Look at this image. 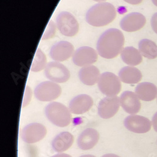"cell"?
I'll return each mask as SVG.
<instances>
[{
    "label": "cell",
    "mask_w": 157,
    "mask_h": 157,
    "mask_svg": "<svg viewBox=\"0 0 157 157\" xmlns=\"http://www.w3.org/2000/svg\"><path fill=\"white\" fill-rule=\"evenodd\" d=\"M32 96V92L30 87L29 86H27L25 88V94H24V98H23V107H25L29 104Z\"/></svg>",
    "instance_id": "obj_25"
},
{
    "label": "cell",
    "mask_w": 157,
    "mask_h": 157,
    "mask_svg": "<svg viewBox=\"0 0 157 157\" xmlns=\"http://www.w3.org/2000/svg\"><path fill=\"white\" fill-rule=\"evenodd\" d=\"M100 71L94 65H87L82 67L78 72L80 81L86 86L96 84L100 77Z\"/></svg>",
    "instance_id": "obj_17"
},
{
    "label": "cell",
    "mask_w": 157,
    "mask_h": 157,
    "mask_svg": "<svg viewBox=\"0 0 157 157\" xmlns=\"http://www.w3.org/2000/svg\"><path fill=\"white\" fill-rule=\"evenodd\" d=\"M47 135V129L44 125L33 123L26 126L21 132L22 140L29 144H33L43 140Z\"/></svg>",
    "instance_id": "obj_8"
},
{
    "label": "cell",
    "mask_w": 157,
    "mask_h": 157,
    "mask_svg": "<svg viewBox=\"0 0 157 157\" xmlns=\"http://www.w3.org/2000/svg\"><path fill=\"white\" fill-rule=\"evenodd\" d=\"M118 77L121 81L125 84H134L141 81L142 74L138 69L135 67L126 66L121 69Z\"/></svg>",
    "instance_id": "obj_20"
},
{
    "label": "cell",
    "mask_w": 157,
    "mask_h": 157,
    "mask_svg": "<svg viewBox=\"0 0 157 157\" xmlns=\"http://www.w3.org/2000/svg\"><path fill=\"white\" fill-rule=\"evenodd\" d=\"M151 25L153 32L157 34V13L153 15L151 19Z\"/></svg>",
    "instance_id": "obj_26"
},
{
    "label": "cell",
    "mask_w": 157,
    "mask_h": 157,
    "mask_svg": "<svg viewBox=\"0 0 157 157\" xmlns=\"http://www.w3.org/2000/svg\"><path fill=\"white\" fill-rule=\"evenodd\" d=\"M56 26L63 35L69 37L75 36L79 29L77 20L68 11H62L57 15Z\"/></svg>",
    "instance_id": "obj_6"
},
{
    "label": "cell",
    "mask_w": 157,
    "mask_h": 157,
    "mask_svg": "<svg viewBox=\"0 0 157 157\" xmlns=\"http://www.w3.org/2000/svg\"><path fill=\"white\" fill-rule=\"evenodd\" d=\"M120 100L122 108L128 114H136L141 109L140 98L132 91H124L121 94Z\"/></svg>",
    "instance_id": "obj_14"
},
{
    "label": "cell",
    "mask_w": 157,
    "mask_h": 157,
    "mask_svg": "<svg viewBox=\"0 0 157 157\" xmlns=\"http://www.w3.org/2000/svg\"><path fill=\"white\" fill-rule=\"evenodd\" d=\"M101 157H120V156L117 155L116 154H113V153H108V154H105L103 156H102Z\"/></svg>",
    "instance_id": "obj_30"
},
{
    "label": "cell",
    "mask_w": 157,
    "mask_h": 157,
    "mask_svg": "<svg viewBox=\"0 0 157 157\" xmlns=\"http://www.w3.org/2000/svg\"><path fill=\"white\" fill-rule=\"evenodd\" d=\"M93 1L96 2H98V3H103V2H106V0H93Z\"/></svg>",
    "instance_id": "obj_32"
},
{
    "label": "cell",
    "mask_w": 157,
    "mask_h": 157,
    "mask_svg": "<svg viewBox=\"0 0 157 157\" xmlns=\"http://www.w3.org/2000/svg\"><path fill=\"white\" fill-rule=\"evenodd\" d=\"M45 75L50 81L57 84L66 82L71 77L69 69L62 63L56 61L47 63Z\"/></svg>",
    "instance_id": "obj_7"
},
{
    "label": "cell",
    "mask_w": 157,
    "mask_h": 157,
    "mask_svg": "<svg viewBox=\"0 0 157 157\" xmlns=\"http://www.w3.org/2000/svg\"><path fill=\"white\" fill-rule=\"evenodd\" d=\"M93 105V99L90 96L79 94L71 101L69 109L74 114H82L89 111Z\"/></svg>",
    "instance_id": "obj_16"
},
{
    "label": "cell",
    "mask_w": 157,
    "mask_h": 157,
    "mask_svg": "<svg viewBox=\"0 0 157 157\" xmlns=\"http://www.w3.org/2000/svg\"><path fill=\"white\" fill-rule=\"evenodd\" d=\"M151 2L156 6H157V0H151Z\"/></svg>",
    "instance_id": "obj_33"
},
{
    "label": "cell",
    "mask_w": 157,
    "mask_h": 157,
    "mask_svg": "<svg viewBox=\"0 0 157 157\" xmlns=\"http://www.w3.org/2000/svg\"><path fill=\"white\" fill-rule=\"evenodd\" d=\"M98 86L101 92L106 96H114L121 90V81L116 74L106 72L101 74Z\"/></svg>",
    "instance_id": "obj_4"
},
{
    "label": "cell",
    "mask_w": 157,
    "mask_h": 157,
    "mask_svg": "<svg viewBox=\"0 0 157 157\" xmlns=\"http://www.w3.org/2000/svg\"><path fill=\"white\" fill-rule=\"evenodd\" d=\"M146 21L145 17L140 13H131L121 19L120 27L125 32H134L141 29Z\"/></svg>",
    "instance_id": "obj_12"
},
{
    "label": "cell",
    "mask_w": 157,
    "mask_h": 157,
    "mask_svg": "<svg viewBox=\"0 0 157 157\" xmlns=\"http://www.w3.org/2000/svg\"><path fill=\"white\" fill-rule=\"evenodd\" d=\"M152 124L156 132H157V112L153 115L152 117Z\"/></svg>",
    "instance_id": "obj_27"
},
{
    "label": "cell",
    "mask_w": 157,
    "mask_h": 157,
    "mask_svg": "<svg viewBox=\"0 0 157 157\" xmlns=\"http://www.w3.org/2000/svg\"><path fill=\"white\" fill-rule=\"evenodd\" d=\"M62 93L60 85L52 81H44L35 89V98L40 101L50 102L57 99Z\"/></svg>",
    "instance_id": "obj_5"
},
{
    "label": "cell",
    "mask_w": 157,
    "mask_h": 157,
    "mask_svg": "<svg viewBox=\"0 0 157 157\" xmlns=\"http://www.w3.org/2000/svg\"><path fill=\"white\" fill-rule=\"evenodd\" d=\"M79 157H96V156L94 155H84Z\"/></svg>",
    "instance_id": "obj_31"
},
{
    "label": "cell",
    "mask_w": 157,
    "mask_h": 157,
    "mask_svg": "<svg viewBox=\"0 0 157 157\" xmlns=\"http://www.w3.org/2000/svg\"><path fill=\"white\" fill-rule=\"evenodd\" d=\"M56 27L57 26L55 23L52 20H50L48 23L45 32L42 35V40H47V39H50L54 37L56 32Z\"/></svg>",
    "instance_id": "obj_24"
},
{
    "label": "cell",
    "mask_w": 157,
    "mask_h": 157,
    "mask_svg": "<svg viewBox=\"0 0 157 157\" xmlns=\"http://www.w3.org/2000/svg\"><path fill=\"white\" fill-rule=\"evenodd\" d=\"M51 157H72V156L66 153H58V154L55 155Z\"/></svg>",
    "instance_id": "obj_29"
},
{
    "label": "cell",
    "mask_w": 157,
    "mask_h": 157,
    "mask_svg": "<svg viewBox=\"0 0 157 157\" xmlns=\"http://www.w3.org/2000/svg\"><path fill=\"white\" fill-rule=\"evenodd\" d=\"M124 44L123 33L117 29H110L102 33L98 39L96 45L97 52L102 58L114 59L121 54Z\"/></svg>",
    "instance_id": "obj_1"
},
{
    "label": "cell",
    "mask_w": 157,
    "mask_h": 157,
    "mask_svg": "<svg viewBox=\"0 0 157 157\" xmlns=\"http://www.w3.org/2000/svg\"><path fill=\"white\" fill-rule=\"evenodd\" d=\"M73 135L67 132H63L57 135L52 141V147L54 150L62 153L69 149L74 143Z\"/></svg>",
    "instance_id": "obj_18"
},
{
    "label": "cell",
    "mask_w": 157,
    "mask_h": 157,
    "mask_svg": "<svg viewBox=\"0 0 157 157\" xmlns=\"http://www.w3.org/2000/svg\"><path fill=\"white\" fill-rule=\"evenodd\" d=\"M98 60L97 52L87 46L77 48L72 57L73 63L78 67H85L94 63Z\"/></svg>",
    "instance_id": "obj_9"
},
{
    "label": "cell",
    "mask_w": 157,
    "mask_h": 157,
    "mask_svg": "<svg viewBox=\"0 0 157 157\" xmlns=\"http://www.w3.org/2000/svg\"><path fill=\"white\" fill-rule=\"evenodd\" d=\"M99 140V133L94 128L84 129L77 138V145L82 150H88L94 148Z\"/></svg>",
    "instance_id": "obj_15"
},
{
    "label": "cell",
    "mask_w": 157,
    "mask_h": 157,
    "mask_svg": "<svg viewBox=\"0 0 157 157\" xmlns=\"http://www.w3.org/2000/svg\"><path fill=\"white\" fill-rule=\"evenodd\" d=\"M120 100L117 96H107L99 102L98 114L103 119H109L113 117L120 108Z\"/></svg>",
    "instance_id": "obj_11"
},
{
    "label": "cell",
    "mask_w": 157,
    "mask_h": 157,
    "mask_svg": "<svg viewBox=\"0 0 157 157\" xmlns=\"http://www.w3.org/2000/svg\"><path fill=\"white\" fill-rule=\"evenodd\" d=\"M74 45L67 41H60L52 45L50 56L56 62H63L72 57L74 53Z\"/></svg>",
    "instance_id": "obj_13"
},
{
    "label": "cell",
    "mask_w": 157,
    "mask_h": 157,
    "mask_svg": "<svg viewBox=\"0 0 157 157\" xmlns=\"http://www.w3.org/2000/svg\"><path fill=\"white\" fill-rule=\"evenodd\" d=\"M45 113L47 119L58 127L67 126L71 122L72 116L69 109L60 102L49 103L45 108Z\"/></svg>",
    "instance_id": "obj_3"
},
{
    "label": "cell",
    "mask_w": 157,
    "mask_h": 157,
    "mask_svg": "<svg viewBox=\"0 0 157 157\" xmlns=\"http://www.w3.org/2000/svg\"><path fill=\"white\" fill-rule=\"evenodd\" d=\"M116 17V10L111 3H98L90 8L86 13L87 23L96 27H101L111 23Z\"/></svg>",
    "instance_id": "obj_2"
},
{
    "label": "cell",
    "mask_w": 157,
    "mask_h": 157,
    "mask_svg": "<svg viewBox=\"0 0 157 157\" xmlns=\"http://www.w3.org/2000/svg\"><path fill=\"white\" fill-rule=\"evenodd\" d=\"M135 93L140 99L151 101L157 97V87L150 82H141L135 88Z\"/></svg>",
    "instance_id": "obj_19"
},
{
    "label": "cell",
    "mask_w": 157,
    "mask_h": 157,
    "mask_svg": "<svg viewBox=\"0 0 157 157\" xmlns=\"http://www.w3.org/2000/svg\"><path fill=\"white\" fill-rule=\"evenodd\" d=\"M138 48L143 57L148 59H154L157 57V45L152 40L143 39L139 42Z\"/></svg>",
    "instance_id": "obj_22"
},
{
    "label": "cell",
    "mask_w": 157,
    "mask_h": 157,
    "mask_svg": "<svg viewBox=\"0 0 157 157\" xmlns=\"http://www.w3.org/2000/svg\"><path fill=\"white\" fill-rule=\"evenodd\" d=\"M127 129L135 133H146L151 129V121L147 117L136 114L127 116L124 120Z\"/></svg>",
    "instance_id": "obj_10"
},
{
    "label": "cell",
    "mask_w": 157,
    "mask_h": 157,
    "mask_svg": "<svg viewBox=\"0 0 157 157\" xmlns=\"http://www.w3.org/2000/svg\"><path fill=\"white\" fill-rule=\"evenodd\" d=\"M47 65L46 56L40 48H37L34 56L30 70L34 72H40L45 69Z\"/></svg>",
    "instance_id": "obj_23"
},
{
    "label": "cell",
    "mask_w": 157,
    "mask_h": 157,
    "mask_svg": "<svg viewBox=\"0 0 157 157\" xmlns=\"http://www.w3.org/2000/svg\"><path fill=\"white\" fill-rule=\"evenodd\" d=\"M120 54L122 60L129 66H136L143 60L140 51L133 47H127L123 48Z\"/></svg>",
    "instance_id": "obj_21"
},
{
    "label": "cell",
    "mask_w": 157,
    "mask_h": 157,
    "mask_svg": "<svg viewBox=\"0 0 157 157\" xmlns=\"http://www.w3.org/2000/svg\"><path fill=\"white\" fill-rule=\"evenodd\" d=\"M123 1L131 5H136L140 4L143 2V0H123Z\"/></svg>",
    "instance_id": "obj_28"
}]
</instances>
